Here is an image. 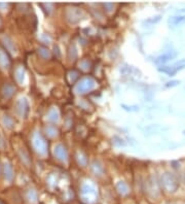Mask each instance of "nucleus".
<instances>
[{
    "mask_svg": "<svg viewBox=\"0 0 185 204\" xmlns=\"http://www.w3.org/2000/svg\"><path fill=\"white\" fill-rule=\"evenodd\" d=\"M46 132L49 133V135L50 136H56L57 135V129H56V127H54V126H49V127L46 128Z\"/></svg>",
    "mask_w": 185,
    "mask_h": 204,
    "instance_id": "21",
    "label": "nucleus"
},
{
    "mask_svg": "<svg viewBox=\"0 0 185 204\" xmlns=\"http://www.w3.org/2000/svg\"><path fill=\"white\" fill-rule=\"evenodd\" d=\"M76 159H77V162H78V164L80 166H87V156L84 155L83 153H81V152H79L78 154H77L76 156Z\"/></svg>",
    "mask_w": 185,
    "mask_h": 204,
    "instance_id": "13",
    "label": "nucleus"
},
{
    "mask_svg": "<svg viewBox=\"0 0 185 204\" xmlns=\"http://www.w3.org/2000/svg\"><path fill=\"white\" fill-rule=\"evenodd\" d=\"M177 56V53H173V52H169V53H166L164 55H161L155 59L154 62L157 63V64H164V63L168 62L170 60H172L173 58H175Z\"/></svg>",
    "mask_w": 185,
    "mask_h": 204,
    "instance_id": "9",
    "label": "nucleus"
},
{
    "mask_svg": "<svg viewBox=\"0 0 185 204\" xmlns=\"http://www.w3.org/2000/svg\"><path fill=\"white\" fill-rule=\"evenodd\" d=\"M185 68V59H181V60L177 61L174 63L173 65L170 66H161V67L158 69L161 72H164L166 74H168L170 76H173L175 74Z\"/></svg>",
    "mask_w": 185,
    "mask_h": 204,
    "instance_id": "5",
    "label": "nucleus"
},
{
    "mask_svg": "<svg viewBox=\"0 0 185 204\" xmlns=\"http://www.w3.org/2000/svg\"><path fill=\"white\" fill-rule=\"evenodd\" d=\"M13 92H14V88L12 86V85H6L4 90H3V93H4V96L6 98L10 97V96L13 94Z\"/></svg>",
    "mask_w": 185,
    "mask_h": 204,
    "instance_id": "16",
    "label": "nucleus"
},
{
    "mask_svg": "<svg viewBox=\"0 0 185 204\" xmlns=\"http://www.w3.org/2000/svg\"><path fill=\"white\" fill-rule=\"evenodd\" d=\"M104 7H108V9H107V10H108V12H110V10L113 8V4H111V3H105Z\"/></svg>",
    "mask_w": 185,
    "mask_h": 204,
    "instance_id": "24",
    "label": "nucleus"
},
{
    "mask_svg": "<svg viewBox=\"0 0 185 204\" xmlns=\"http://www.w3.org/2000/svg\"><path fill=\"white\" fill-rule=\"evenodd\" d=\"M116 189L121 195H125L129 193V187L124 183V181H119V183L116 185Z\"/></svg>",
    "mask_w": 185,
    "mask_h": 204,
    "instance_id": "14",
    "label": "nucleus"
},
{
    "mask_svg": "<svg viewBox=\"0 0 185 204\" xmlns=\"http://www.w3.org/2000/svg\"><path fill=\"white\" fill-rule=\"evenodd\" d=\"M39 53L41 54V56H43V57H45V58H49L50 54V52L47 51L46 49H43V47H40L39 49Z\"/></svg>",
    "mask_w": 185,
    "mask_h": 204,
    "instance_id": "22",
    "label": "nucleus"
},
{
    "mask_svg": "<svg viewBox=\"0 0 185 204\" xmlns=\"http://www.w3.org/2000/svg\"><path fill=\"white\" fill-rule=\"evenodd\" d=\"M161 185L162 189L168 193H174L178 190L179 188V180L176 175L173 173L166 172L161 177Z\"/></svg>",
    "mask_w": 185,
    "mask_h": 204,
    "instance_id": "1",
    "label": "nucleus"
},
{
    "mask_svg": "<svg viewBox=\"0 0 185 204\" xmlns=\"http://www.w3.org/2000/svg\"><path fill=\"white\" fill-rule=\"evenodd\" d=\"M0 66L2 68H8L9 66V59L5 52H3L2 50H0Z\"/></svg>",
    "mask_w": 185,
    "mask_h": 204,
    "instance_id": "11",
    "label": "nucleus"
},
{
    "mask_svg": "<svg viewBox=\"0 0 185 204\" xmlns=\"http://www.w3.org/2000/svg\"><path fill=\"white\" fill-rule=\"evenodd\" d=\"M79 66L81 67V69L87 70V69H90V67H91V62L88 60H82L79 63Z\"/></svg>",
    "mask_w": 185,
    "mask_h": 204,
    "instance_id": "20",
    "label": "nucleus"
},
{
    "mask_svg": "<svg viewBox=\"0 0 185 204\" xmlns=\"http://www.w3.org/2000/svg\"><path fill=\"white\" fill-rule=\"evenodd\" d=\"M96 87V80L92 77H84L81 79L75 86V92L78 94H83V93L92 91Z\"/></svg>",
    "mask_w": 185,
    "mask_h": 204,
    "instance_id": "3",
    "label": "nucleus"
},
{
    "mask_svg": "<svg viewBox=\"0 0 185 204\" xmlns=\"http://www.w3.org/2000/svg\"><path fill=\"white\" fill-rule=\"evenodd\" d=\"M184 21H185V8H182L179 12H177L175 16L170 18L168 23L171 26H178L181 23H183Z\"/></svg>",
    "mask_w": 185,
    "mask_h": 204,
    "instance_id": "6",
    "label": "nucleus"
},
{
    "mask_svg": "<svg viewBox=\"0 0 185 204\" xmlns=\"http://www.w3.org/2000/svg\"><path fill=\"white\" fill-rule=\"evenodd\" d=\"M0 204H4V203H3V202L1 201V200H0Z\"/></svg>",
    "mask_w": 185,
    "mask_h": 204,
    "instance_id": "25",
    "label": "nucleus"
},
{
    "mask_svg": "<svg viewBox=\"0 0 185 204\" xmlns=\"http://www.w3.org/2000/svg\"><path fill=\"white\" fill-rule=\"evenodd\" d=\"M66 16H67V19L71 23H77L80 20L81 13H79V10L76 8H70Z\"/></svg>",
    "mask_w": 185,
    "mask_h": 204,
    "instance_id": "8",
    "label": "nucleus"
},
{
    "mask_svg": "<svg viewBox=\"0 0 185 204\" xmlns=\"http://www.w3.org/2000/svg\"><path fill=\"white\" fill-rule=\"evenodd\" d=\"M178 84H180L179 80H172V81H169V83H166V87H168V88H170V87H175V86H177Z\"/></svg>",
    "mask_w": 185,
    "mask_h": 204,
    "instance_id": "23",
    "label": "nucleus"
},
{
    "mask_svg": "<svg viewBox=\"0 0 185 204\" xmlns=\"http://www.w3.org/2000/svg\"><path fill=\"white\" fill-rule=\"evenodd\" d=\"M81 197L84 202L94 204L98 200V190L92 184H83L81 187Z\"/></svg>",
    "mask_w": 185,
    "mask_h": 204,
    "instance_id": "2",
    "label": "nucleus"
},
{
    "mask_svg": "<svg viewBox=\"0 0 185 204\" xmlns=\"http://www.w3.org/2000/svg\"><path fill=\"white\" fill-rule=\"evenodd\" d=\"M77 57V51H76V47L75 44H71L69 50V58L71 59L72 61H74Z\"/></svg>",
    "mask_w": 185,
    "mask_h": 204,
    "instance_id": "17",
    "label": "nucleus"
},
{
    "mask_svg": "<svg viewBox=\"0 0 185 204\" xmlns=\"http://www.w3.org/2000/svg\"><path fill=\"white\" fill-rule=\"evenodd\" d=\"M16 77L18 83H22L24 80V70L23 68H18L17 69V72H16Z\"/></svg>",
    "mask_w": 185,
    "mask_h": 204,
    "instance_id": "19",
    "label": "nucleus"
},
{
    "mask_svg": "<svg viewBox=\"0 0 185 204\" xmlns=\"http://www.w3.org/2000/svg\"><path fill=\"white\" fill-rule=\"evenodd\" d=\"M33 146L36 152L40 155H45L47 153V143L44 139V137L39 132H36L33 135Z\"/></svg>",
    "mask_w": 185,
    "mask_h": 204,
    "instance_id": "4",
    "label": "nucleus"
},
{
    "mask_svg": "<svg viewBox=\"0 0 185 204\" xmlns=\"http://www.w3.org/2000/svg\"><path fill=\"white\" fill-rule=\"evenodd\" d=\"M4 175H5V179L7 180H12L13 179V168L10 167V165H5L4 167Z\"/></svg>",
    "mask_w": 185,
    "mask_h": 204,
    "instance_id": "15",
    "label": "nucleus"
},
{
    "mask_svg": "<svg viewBox=\"0 0 185 204\" xmlns=\"http://www.w3.org/2000/svg\"><path fill=\"white\" fill-rule=\"evenodd\" d=\"M92 172L98 174V175H101V174L104 172V168H103V166L100 164L99 162H96V161L92 164Z\"/></svg>",
    "mask_w": 185,
    "mask_h": 204,
    "instance_id": "12",
    "label": "nucleus"
},
{
    "mask_svg": "<svg viewBox=\"0 0 185 204\" xmlns=\"http://www.w3.org/2000/svg\"><path fill=\"white\" fill-rule=\"evenodd\" d=\"M17 110L20 116H25L28 110V103L25 99H21L17 103Z\"/></svg>",
    "mask_w": 185,
    "mask_h": 204,
    "instance_id": "10",
    "label": "nucleus"
},
{
    "mask_svg": "<svg viewBox=\"0 0 185 204\" xmlns=\"http://www.w3.org/2000/svg\"><path fill=\"white\" fill-rule=\"evenodd\" d=\"M55 156L57 157L59 160L63 162H67L68 160V152L63 144H58L55 147Z\"/></svg>",
    "mask_w": 185,
    "mask_h": 204,
    "instance_id": "7",
    "label": "nucleus"
},
{
    "mask_svg": "<svg viewBox=\"0 0 185 204\" xmlns=\"http://www.w3.org/2000/svg\"><path fill=\"white\" fill-rule=\"evenodd\" d=\"M49 119L50 121L53 122H57L59 120V114H58V111L56 109H51L49 113Z\"/></svg>",
    "mask_w": 185,
    "mask_h": 204,
    "instance_id": "18",
    "label": "nucleus"
}]
</instances>
